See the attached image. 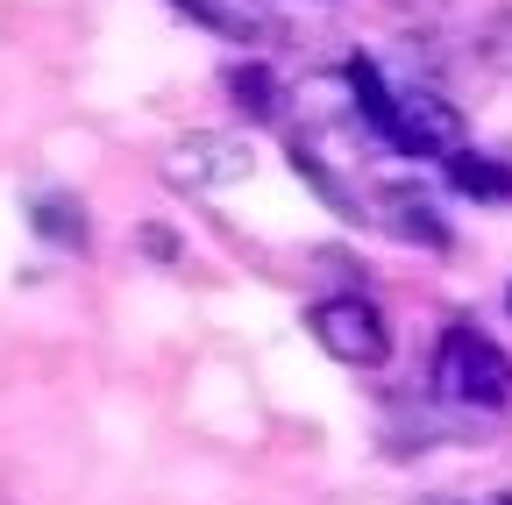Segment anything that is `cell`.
I'll use <instances>...</instances> for the list:
<instances>
[{
  "label": "cell",
  "mask_w": 512,
  "mask_h": 505,
  "mask_svg": "<svg viewBox=\"0 0 512 505\" xmlns=\"http://www.w3.org/2000/svg\"><path fill=\"white\" fill-rule=\"evenodd\" d=\"M434 392L456 399V406L491 413V406L512 399V356L491 335H477V328H448L441 349H434Z\"/></svg>",
  "instance_id": "6da1fadb"
},
{
  "label": "cell",
  "mask_w": 512,
  "mask_h": 505,
  "mask_svg": "<svg viewBox=\"0 0 512 505\" xmlns=\"http://www.w3.org/2000/svg\"><path fill=\"white\" fill-rule=\"evenodd\" d=\"M306 328H313V342L328 349L335 363H356V370H377L384 356H392V328H384V313H377L363 292L320 299V306L306 313Z\"/></svg>",
  "instance_id": "7a4b0ae2"
},
{
  "label": "cell",
  "mask_w": 512,
  "mask_h": 505,
  "mask_svg": "<svg viewBox=\"0 0 512 505\" xmlns=\"http://www.w3.org/2000/svg\"><path fill=\"white\" fill-rule=\"evenodd\" d=\"M377 136L392 143V150H406V157H456V150H463V114L448 107L441 93L413 86V93H392V107H384V121H377Z\"/></svg>",
  "instance_id": "3957f363"
},
{
  "label": "cell",
  "mask_w": 512,
  "mask_h": 505,
  "mask_svg": "<svg viewBox=\"0 0 512 505\" xmlns=\"http://www.w3.org/2000/svg\"><path fill=\"white\" fill-rule=\"evenodd\" d=\"M164 171H171V185H192V193H221V185H242V178L256 171V150H249L242 136H228V129H192V136L171 143Z\"/></svg>",
  "instance_id": "277c9868"
},
{
  "label": "cell",
  "mask_w": 512,
  "mask_h": 505,
  "mask_svg": "<svg viewBox=\"0 0 512 505\" xmlns=\"http://www.w3.org/2000/svg\"><path fill=\"white\" fill-rule=\"evenodd\" d=\"M384 214H392V228H399L406 242L448 249V228H441V214H434V200H427V193H406V185H392V193H384Z\"/></svg>",
  "instance_id": "5b68a950"
},
{
  "label": "cell",
  "mask_w": 512,
  "mask_h": 505,
  "mask_svg": "<svg viewBox=\"0 0 512 505\" xmlns=\"http://www.w3.org/2000/svg\"><path fill=\"white\" fill-rule=\"evenodd\" d=\"M448 185L470 193V200H512V164L477 157V150H456V157H448Z\"/></svg>",
  "instance_id": "8992f818"
},
{
  "label": "cell",
  "mask_w": 512,
  "mask_h": 505,
  "mask_svg": "<svg viewBox=\"0 0 512 505\" xmlns=\"http://www.w3.org/2000/svg\"><path fill=\"white\" fill-rule=\"evenodd\" d=\"M29 214H36V235H43V242H57V249H86V214H79V200L43 193Z\"/></svg>",
  "instance_id": "52a82bcc"
},
{
  "label": "cell",
  "mask_w": 512,
  "mask_h": 505,
  "mask_svg": "<svg viewBox=\"0 0 512 505\" xmlns=\"http://www.w3.org/2000/svg\"><path fill=\"white\" fill-rule=\"evenodd\" d=\"M228 93L242 100V114H249V121L278 114V79H271L264 65H235V72H228Z\"/></svg>",
  "instance_id": "ba28073f"
},
{
  "label": "cell",
  "mask_w": 512,
  "mask_h": 505,
  "mask_svg": "<svg viewBox=\"0 0 512 505\" xmlns=\"http://www.w3.org/2000/svg\"><path fill=\"white\" fill-rule=\"evenodd\" d=\"M477 505H512V491H498V498H477Z\"/></svg>",
  "instance_id": "9c48e42d"
}]
</instances>
